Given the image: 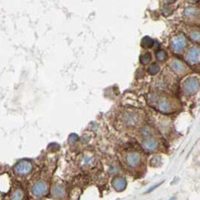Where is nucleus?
<instances>
[{
	"instance_id": "1",
	"label": "nucleus",
	"mask_w": 200,
	"mask_h": 200,
	"mask_svg": "<svg viewBox=\"0 0 200 200\" xmlns=\"http://www.w3.org/2000/svg\"><path fill=\"white\" fill-rule=\"evenodd\" d=\"M199 89V81L195 77L186 79L183 84V90L186 95H194Z\"/></svg>"
},
{
	"instance_id": "2",
	"label": "nucleus",
	"mask_w": 200,
	"mask_h": 200,
	"mask_svg": "<svg viewBox=\"0 0 200 200\" xmlns=\"http://www.w3.org/2000/svg\"><path fill=\"white\" fill-rule=\"evenodd\" d=\"M152 103L156 104L157 110H160L162 113H170L173 110V104L172 102L165 98V97H160V98H152Z\"/></svg>"
},
{
	"instance_id": "3",
	"label": "nucleus",
	"mask_w": 200,
	"mask_h": 200,
	"mask_svg": "<svg viewBox=\"0 0 200 200\" xmlns=\"http://www.w3.org/2000/svg\"><path fill=\"white\" fill-rule=\"evenodd\" d=\"M32 171V165L30 161L22 160L18 162L14 166V171L15 173L19 175H27Z\"/></svg>"
},
{
	"instance_id": "4",
	"label": "nucleus",
	"mask_w": 200,
	"mask_h": 200,
	"mask_svg": "<svg viewBox=\"0 0 200 200\" xmlns=\"http://www.w3.org/2000/svg\"><path fill=\"white\" fill-rule=\"evenodd\" d=\"M48 191V185L44 181H38L32 186L31 192L35 196H43Z\"/></svg>"
},
{
	"instance_id": "5",
	"label": "nucleus",
	"mask_w": 200,
	"mask_h": 200,
	"mask_svg": "<svg viewBox=\"0 0 200 200\" xmlns=\"http://www.w3.org/2000/svg\"><path fill=\"white\" fill-rule=\"evenodd\" d=\"M125 160L126 164L130 168H137L141 163V155L137 152H129Z\"/></svg>"
},
{
	"instance_id": "6",
	"label": "nucleus",
	"mask_w": 200,
	"mask_h": 200,
	"mask_svg": "<svg viewBox=\"0 0 200 200\" xmlns=\"http://www.w3.org/2000/svg\"><path fill=\"white\" fill-rule=\"evenodd\" d=\"M186 45H187L186 38L183 34L178 35V36H176V37H174V39L173 40V43H172L173 49L175 52L183 51L185 49V47L186 46Z\"/></svg>"
},
{
	"instance_id": "7",
	"label": "nucleus",
	"mask_w": 200,
	"mask_h": 200,
	"mask_svg": "<svg viewBox=\"0 0 200 200\" xmlns=\"http://www.w3.org/2000/svg\"><path fill=\"white\" fill-rule=\"evenodd\" d=\"M122 120L123 121L129 125V126H134V125H137L138 124V122L140 121V118L137 114L136 113H133V112H126L123 115L122 117Z\"/></svg>"
},
{
	"instance_id": "8",
	"label": "nucleus",
	"mask_w": 200,
	"mask_h": 200,
	"mask_svg": "<svg viewBox=\"0 0 200 200\" xmlns=\"http://www.w3.org/2000/svg\"><path fill=\"white\" fill-rule=\"evenodd\" d=\"M185 59L188 63L190 64H195L199 61V48L198 47H193L191 48L185 56Z\"/></svg>"
},
{
	"instance_id": "9",
	"label": "nucleus",
	"mask_w": 200,
	"mask_h": 200,
	"mask_svg": "<svg viewBox=\"0 0 200 200\" xmlns=\"http://www.w3.org/2000/svg\"><path fill=\"white\" fill-rule=\"evenodd\" d=\"M142 145H143V147L146 149L147 151L153 152V151H155L158 148L159 143H158L157 140H155L153 138H147V139H145L142 142Z\"/></svg>"
},
{
	"instance_id": "10",
	"label": "nucleus",
	"mask_w": 200,
	"mask_h": 200,
	"mask_svg": "<svg viewBox=\"0 0 200 200\" xmlns=\"http://www.w3.org/2000/svg\"><path fill=\"white\" fill-rule=\"evenodd\" d=\"M126 180L123 177H115L113 181H112V185L113 187L117 191V192H122L126 188Z\"/></svg>"
},
{
	"instance_id": "11",
	"label": "nucleus",
	"mask_w": 200,
	"mask_h": 200,
	"mask_svg": "<svg viewBox=\"0 0 200 200\" xmlns=\"http://www.w3.org/2000/svg\"><path fill=\"white\" fill-rule=\"evenodd\" d=\"M171 67H172L173 70L175 72V73L180 74V75L185 73V71H186V69H187L186 66H185L183 62H182V61L178 60V59L173 60V61L172 62V64H171Z\"/></svg>"
},
{
	"instance_id": "12",
	"label": "nucleus",
	"mask_w": 200,
	"mask_h": 200,
	"mask_svg": "<svg viewBox=\"0 0 200 200\" xmlns=\"http://www.w3.org/2000/svg\"><path fill=\"white\" fill-rule=\"evenodd\" d=\"M52 194L56 197H64L66 195V190L61 185H54L52 189Z\"/></svg>"
},
{
	"instance_id": "13",
	"label": "nucleus",
	"mask_w": 200,
	"mask_h": 200,
	"mask_svg": "<svg viewBox=\"0 0 200 200\" xmlns=\"http://www.w3.org/2000/svg\"><path fill=\"white\" fill-rule=\"evenodd\" d=\"M22 198H23V192L21 189L16 190L11 195V200H22Z\"/></svg>"
},
{
	"instance_id": "14",
	"label": "nucleus",
	"mask_w": 200,
	"mask_h": 200,
	"mask_svg": "<svg viewBox=\"0 0 200 200\" xmlns=\"http://www.w3.org/2000/svg\"><path fill=\"white\" fill-rule=\"evenodd\" d=\"M141 134H142V135H143L144 137L150 138V137L152 135L153 132H152V129L150 128V127L146 126V127H143V128H142V130H141Z\"/></svg>"
},
{
	"instance_id": "15",
	"label": "nucleus",
	"mask_w": 200,
	"mask_h": 200,
	"mask_svg": "<svg viewBox=\"0 0 200 200\" xmlns=\"http://www.w3.org/2000/svg\"><path fill=\"white\" fill-rule=\"evenodd\" d=\"M159 70H160V67H159V65L156 64V63L152 64V65L149 68V72H150L151 75L157 74L158 72H159Z\"/></svg>"
},
{
	"instance_id": "16",
	"label": "nucleus",
	"mask_w": 200,
	"mask_h": 200,
	"mask_svg": "<svg viewBox=\"0 0 200 200\" xmlns=\"http://www.w3.org/2000/svg\"><path fill=\"white\" fill-rule=\"evenodd\" d=\"M150 60H151V55H150V53L144 54V55L140 59V61H141L142 64H148Z\"/></svg>"
},
{
	"instance_id": "17",
	"label": "nucleus",
	"mask_w": 200,
	"mask_h": 200,
	"mask_svg": "<svg viewBox=\"0 0 200 200\" xmlns=\"http://www.w3.org/2000/svg\"><path fill=\"white\" fill-rule=\"evenodd\" d=\"M197 14V10L194 8H188L185 9V15L187 17H195Z\"/></svg>"
},
{
	"instance_id": "18",
	"label": "nucleus",
	"mask_w": 200,
	"mask_h": 200,
	"mask_svg": "<svg viewBox=\"0 0 200 200\" xmlns=\"http://www.w3.org/2000/svg\"><path fill=\"white\" fill-rule=\"evenodd\" d=\"M153 45V40L150 39V37H145L143 39V46L145 47H151Z\"/></svg>"
},
{
	"instance_id": "19",
	"label": "nucleus",
	"mask_w": 200,
	"mask_h": 200,
	"mask_svg": "<svg viewBox=\"0 0 200 200\" xmlns=\"http://www.w3.org/2000/svg\"><path fill=\"white\" fill-rule=\"evenodd\" d=\"M166 57H167L166 53H165V51H163V50H160L157 53V59L159 60H164L166 59Z\"/></svg>"
},
{
	"instance_id": "20",
	"label": "nucleus",
	"mask_w": 200,
	"mask_h": 200,
	"mask_svg": "<svg viewBox=\"0 0 200 200\" xmlns=\"http://www.w3.org/2000/svg\"><path fill=\"white\" fill-rule=\"evenodd\" d=\"M191 37L193 38V40H196L197 42L199 41V32H198V31L197 32H192L191 33Z\"/></svg>"
},
{
	"instance_id": "21",
	"label": "nucleus",
	"mask_w": 200,
	"mask_h": 200,
	"mask_svg": "<svg viewBox=\"0 0 200 200\" xmlns=\"http://www.w3.org/2000/svg\"><path fill=\"white\" fill-rule=\"evenodd\" d=\"M78 139H79V136L75 134H72L69 136V142H71V143H74V142L78 141Z\"/></svg>"
},
{
	"instance_id": "22",
	"label": "nucleus",
	"mask_w": 200,
	"mask_h": 200,
	"mask_svg": "<svg viewBox=\"0 0 200 200\" xmlns=\"http://www.w3.org/2000/svg\"><path fill=\"white\" fill-rule=\"evenodd\" d=\"M162 183H163V181H160V184H158V185H154L153 187H150V189H149L148 191H146V193H145V194H150V192H152V191H154V190H155L156 188H158V187H159L160 185H162Z\"/></svg>"
},
{
	"instance_id": "23",
	"label": "nucleus",
	"mask_w": 200,
	"mask_h": 200,
	"mask_svg": "<svg viewBox=\"0 0 200 200\" xmlns=\"http://www.w3.org/2000/svg\"><path fill=\"white\" fill-rule=\"evenodd\" d=\"M166 1H167L168 3H173V2H174V0H166Z\"/></svg>"
},
{
	"instance_id": "24",
	"label": "nucleus",
	"mask_w": 200,
	"mask_h": 200,
	"mask_svg": "<svg viewBox=\"0 0 200 200\" xmlns=\"http://www.w3.org/2000/svg\"><path fill=\"white\" fill-rule=\"evenodd\" d=\"M170 200H176V197H172L170 198Z\"/></svg>"
},
{
	"instance_id": "25",
	"label": "nucleus",
	"mask_w": 200,
	"mask_h": 200,
	"mask_svg": "<svg viewBox=\"0 0 200 200\" xmlns=\"http://www.w3.org/2000/svg\"><path fill=\"white\" fill-rule=\"evenodd\" d=\"M40 200H42V199H40Z\"/></svg>"
}]
</instances>
